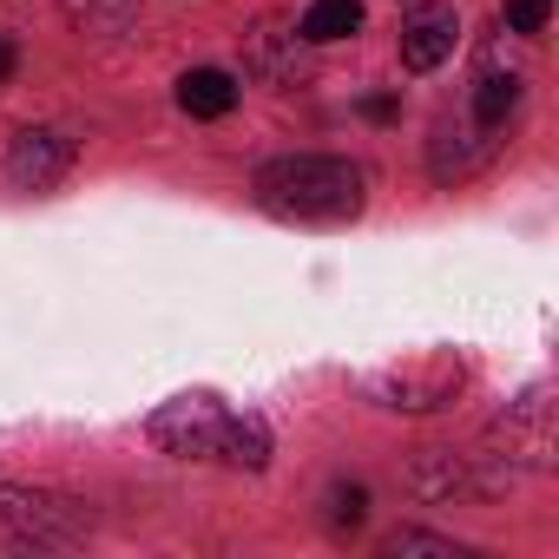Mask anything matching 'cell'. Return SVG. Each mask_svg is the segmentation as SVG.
I'll list each match as a JSON object with an SVG mask.
<instances>
[{
	"instance_id": "6da1fadb",
	"label": "cell",
	"mask_w": 559,
	"mask_h": 559,
	"mask_svg": "<svg viewBox=\"0 0 559 559\" xmlns=\"http://www.w3.org/2000/svg\"><path fill=\"white\" fill-rule=\"evenodd\" d=\"M257 204L284 224H349L362 211V171L330 152H290L257 171Z\"/></svg>"
},
{
	"instance_id": "7a4b0ae2",
	"label": "cell",
	"mask_w": 559,
	"mask_h": 559,
	"mask_svg": "<svg viewBox=\"0 0 559 559\" xmlns=\"http://www.w3.org/2000/svg\"><path fill=\"white\" fill-rule=\"evenodd\" d=\"M93 507L73 493H47V487H0V533L14 546H80L93 533Z\"/></svg>"
},
{
	"instance_id": "3957f363",
	"label": "cell",
	"mask_w": 559,
	"mask_h": 559,
	"mask_svg": "<svg viewBox=\"0 0 559 559\" xmlns=\"http://www.w3.org/2000/svg\"><path fill=\"white\" fill-rule=\"evenodd\" d=\"M461 382H467V369H461L448 349H435V356H415V362H395V369L369 376V395H376V408L428 415V408H448Z\"/></svg>"
},
{
	"instance_id": "277c9868",
	"label": "cell",
	"mask_w": 559,
	"mask_h": 559,
	"mask_svg": "<svg viewBox=\"0 0 559 559\" xmlns=\"http://www.w3.org/2000/svg\"><path fill=\"white\" fill-rule=\"evenodd\" d=\"M224 421H230V415H224L211 395H178V402H165V408L145 421V435H152L165 454H178V461H217Z\"/></svg>"
},
{
	"instance_id": "5b68a950",
	"label": "cell",
	"mask_w": 559,
	"mask_h": 559,
	"mask_svg": "<svg viewBox=\"0 0 559 559\" xmlns=\"http://www.w3.org/2000/svg\"><path fill=\"white\" fill-rule=\"evenodd\" d=\"M67 171H73V139H60L47 126L14 132V145H8V185L14 191H53Z\"/></svg>"
},
{
	"instance_id": "8992f818",
	"label": "cell",
	"mask_w": 559,
	"mask_h": 559,
	"mask_svg": "<svg viewBox=\"0 0 559 559\" xmlns=\"http://www.w3.org/2000/svg\"><path fill=\"white\" fill-rule=\"evenodd\" d=\"M461 40V14L448 8V0H428V8H415L402 21V67L408 73H435Z\"/></svg>"
},
{
	"instance_id": "52a82bcc",
	"label": "cell",
	"mask_w": 559,
	"mask_h": 559,
	"mask_svg": "<svg viewBox=\"0 0 559 559\" xmlns=\"http://www.w3.org/2000/svg\"><path fill=\"white\" fill-rule=\"evenodd\" d=\"M408 487H415L421 500L474 493V480H467V454H454V448H415V461H408Z\"/></svg>"
},
{
	"instance_id": "ba28073f",
	"label": "cell",
	"mask_w": 559,
	"mask_h": 559,
	"mask_svg": "<svg viewBox=\"0 0 559 559\" xmlns=\"http://www.w3.org/2000/svg\"><path fill=\"white\" fill-rule=\"evenodd\" d=\"M493 158V132H480V126H441L435 132V178L441 185H454V178H474L480 165Z\"/></svg>"
},
{
	"instance_id": "9c48e42d",
	"label": "cell",
	"mask_w": 559,
	"mask_h": 559,
	"mask_svg": "<svg viewBox=\"0 0 559 559\" xmlns=\"http://www.w3.org/2000/svg\"><path fill=\"white\" fill-rule=\"evenodd\" d=\"M178 106H185L191 119H224V112L237 106V80L217 73V67H198V73L178 80Z\"/></svg>"
},
{
	"instance_id": "30bf717a",
	"label": "cell",
	"mask_w": 559,
	"mask_h": 559,
	"mask_svg": "<svg viewBox=\"0 0 559 559\" xmlns=\"http://www.w3.org/2000/svg\"><path fill=\"white\" fill-rule=\"evenodd\" d=\"M513 112H520V73H487V80L474 86V126L500 139Z\"/></svg>"
},
{
	"instance_id": "8fae6325",
	"label": "cell",
	"mask_w": 559,
	"mask_h": 559,
	"mask_svg": "<svg viewBox=\"0 0 559 559\" xmlns=\"http://www.w3.org/2000/svg\"><path fill=\"white\" fill-rule=\"evenodd\" d=\"M362 27V0H310V14H304V40H317V47H330V40H349Z\"/></svg>"
},
{
	"instance_id": "7c38bea8",
	"label": "cell",
	"mask_w": 559,
	"mask_h": 559,
	"mask_svg": "<svg viewBox=\"0 0 559 559\" xmlns=\"http://www.w3.org/2000/svg\"><path fill=\"white\" fill-rule=\"evenodd\" d=\"M217 461L257 474V467L270 461V428H263L257 415H230V421H224V448H217Z\"/></svg>"
},
{
	"instance_id": "4fadbf2b",
	"label": "cell",
	"mask_w": 559,
	"mask_h": 559,
	"mask_svg": "<svg viewBox=\"0 0 559 559\" xmlns=\"http://www.w3.org/2000/svg\"><path fill=\"white\" fill-rule=\"evenodd\" d=\"M382 552H389V559H461V546H454V539L421 533V526H395V533L382 539Z\"/></svg>"
},
{
	"instance_id": "5bb4252c",
	"label": "cell",
	"mask_w": 559,
	"mask_h": 559,
	"mask_svg": "<svg viewBox=\"0 0 559 559\" xmlns=\"http://www.w3.org/2000/svg\"><path fill=\"white\" fill-rule=\"evenodd\" d=\"M362 520H369V493H362L356 480L330 487V526H336V533H356Z\"/></svg>"
},
{
	"instance_id": "9a60e30c",
	"label": "cell",
	"mask_w": 559,
	"mask_h": 559,
	"mask_svg": "<svg viewBox=\"0 0 559 559\" xmlns=\"http://www.w3.org/2000/svg\"><path fill=\"white\" fill-rule=\"evenodd\" d=\"M500 21H507V34H546L552 0H500Z\"/></svg>"
},
{
	"instance_id": "2e32d148",
	"label": "cell",
	"mask_w": 559,
	"mask_h": 559,
	"mask_svg": "<svg viewBox=\"0 0 559 559\" xmlns=\"http://www.w3.org/2000/svg\"><path fill=\"white\" fill-rule=\"evenodd\" d=\"M80 14H86V27H126L139 14V0H80Z\"/></svg>"
},
{
	"instance_id": "e0dca14e",
	"label": "cell",
	"mask_w": 559,
	"mask_h": 559,
	"mask_svg": "<svg viewBox=\"0 0 559 559\" xmlns=\"http://www.w3.org/2000/svg\"><path fill=\"white\" fill-rule=\"evenodd\" d=\"M362 112H369V119H395L402 106H395V93H376V99H362Z\"/></svg>"
},
{
	"instance_id": "ac0fdd59",
	"label": "cell",
	"mask_w": 559,
	"mask_h": 559,
	"mask_svg": "<svg viewBox=\"0 0 559 559\" xmlns=\"http://www.w3.org/2000/svg\"><path fill=\"white\" fill-rule=\"evenodd\" d=\"M0 80H14V40H0Z\"/></svg>"
}]
</instances>
